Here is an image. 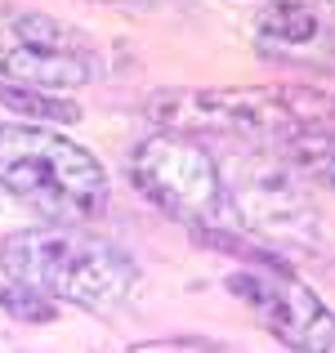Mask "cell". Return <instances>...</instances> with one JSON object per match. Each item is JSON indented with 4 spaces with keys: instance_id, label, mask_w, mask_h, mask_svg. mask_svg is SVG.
<instances>
[{
    "instance_id": "cell-9",
    "label": "cell",
    "mask_w": 335,
    "mask_h": 353,
    "mask_svg": "<svg viewBox=\"0 0 335 353\" xmlns=\"http://www.w3.org/2000/svg\"><path fill=\"white\" fill-rule=\"evenodd\" d=\"M0 108L27 117L32 125H72L85 117V108L63 99L59 90H36V85H18V81H0Z\"/></svg>"
},
{
    "instance_id": "cell-7",
    "label": "cell",
    "mask_w": 335,
    "mask_h": 353,
    "mask_svg": "<svg viewBox=\"0 0 335 353\" xmlns=\"http://www.w3.org/2000/svg\"><path fill=\"white\" fill-rule=\"evenodd\" d=\"M228 286L246 309H255L264 318V327L273 331V340H282L286 349L300 353H331L335 345V322L331 309L318 300V291L300 282L295 273H273V268H241L228 273Z\"/></svg>"
},
{
    "instance_id": "cell-6",
    "label": "cell",
    "mask_w": 335,
    "mask_h": 353,
    "mask_svg": "<svg viewBox=\"0 0 335 353\" xmlns=\"http://www.w3.org/2000/svg\"><path fill=\"white\" fill-rule=\"evenodd\" d=\"M94 45L81 27L63 23L54 14L0 5V77L36 90H77L99 81Z\"/></svg>"
},
{
    "instance_id": "cell-5",
    "label": "cell",
    "mask_w": 335,
    "mask_h": 353,
    "mask_svg": "<svg viewBox=\"0 0 335 353\" xmlns=\"http://www.w3.org/2000/svg\"><path fill=\"white\" fill-rule=\"evenodd\" d=\"M130 183L139 188V197L152 201L161 215H170L174 224L206 233V228H223V174L219 157L201 143L197 134L183 130H156V134L139 139L130 148Z\"/></svg>"
},
{
    "instance_id": "cell-3",
    "label": "cell",
    "mask_w": 335,
    "mask_h": 353,
    "mask_svg": "<svg viewBox=\"0 0 335 353\" xmlns=\"http://www.w3.org/2000/svg\"><path fill=\"white\" fill-rule=\"evenodd\" d=\"M148 117L183 134H246L259 143L304 125H331V94L313 85H246V90H165L148 99Z\"/></svg>"
},
{
    "instance_id": "cell-8",
    "label": "cell",
    "mask_w": 335,
    "mask_h": 353,
    "mask_svg": "<svg viewBox=\"0 0 335 353\" xmlns=\"http://www.w3.org/2000/svg\"><path fill=\"white\" fill-rule=\"evenodd\" d=\"M259 45H277V50H304L318 45L327 23H322V0H268L259 14Z\"/></svg>"
},
{
    "instance_id": "cell-1",
    "label": "cell",
    "mask_w": 335,
    "mask_h": 353,
    "mask_svg": "<svg viewBox=\"0 0 335 353\" xmlns=\"http://www.w3.org/2000/svg\"><path fill=\"white\" fill-rule=\"evenodd\" d=\"M0 273L54 304L112 313L134 291V259L125 246L90 233L85 224H36L0 237Z\"/></svg>"
},
{
    "instance_id": "cell-11",
    "label": "cell",
    "mask_w": 335,
    "mask_h": 353,
    "mask_svg": "<svg viewBox=\"0 0 335 353\" xmlns=\"http://www.w3.org/2000/svg\"><path fill=\"white\" fill-rule=\"evenodd\" d=\"M134 349H139V353H165V349H201V353H219L223 345H219V340H206V336H165V340H139Z\"/></svg>"
},
{
    "instance_id": "cell-10",
    "label": "cell",
    "mask_w": 335,
    "mask_h": 353,
    "mask_svg": "<svg viewBox=\"0 0 335 353\" xmlns=\"http://www.w3.org/2000/svg\"><path fill=\"white\" fill-rule=\"evenodd\" d=\"M0 309H5L9 318L27 322V327H41V322L59 318V304H54L50 295L32 291V286H23V282H9V277L0 282Z\"/></svg>"
},
{
    "instance_id": "cell-4",
    "label": "cell",
    "mask_w": 335,
    "mask_h": 353,
    "mask_svg": "<svg viewBox=\"0 0 335 353\" xmlns=\"http://www.w3.org/2000/svg\"><path fill=\"white\" fill-rule=\"evenodd\" d=\"M219 174L223 206L246 237H259L277 250H322V219L309 183L268 143L232 157L228 165H219Z\"/></svg>"
},
{
    "instance_id": "cell-2",
    "label": "cell",
    "mask_w": 335,
    "mask_h": 353,
    "mask_svg": "<svg viewBox=\"0 0 335 353\" xmlns=\"http://www.w3.org/2000/svg\"><path fill=\"white\" fill-rule=\"evenodd\" d=\"M0 188L45 224H90L112 197L103 161L54 125H0Z\"/></svg>"
}]
</instances>
